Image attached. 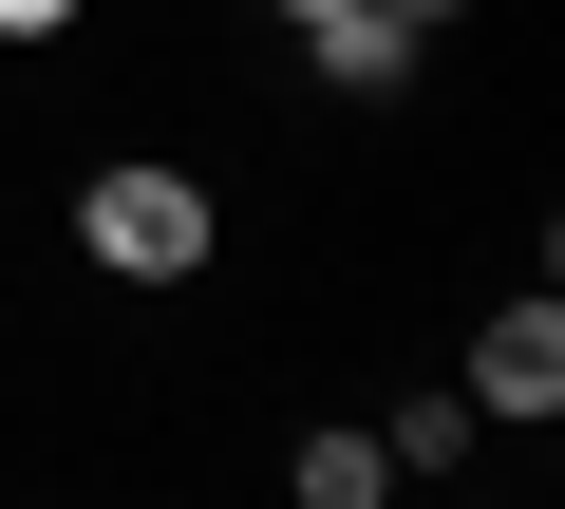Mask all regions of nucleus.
<instances>
[{
	"label": "nucleus",
	"mask_w": 565,
	"mask_h": 509,
	"mask_svg": "<svg viewBox=\"0 0 565 509\" xmlns=\"http://www.w3.org/2000/svg\"><path fill=\"white\" fill-rule=\"evenodd\" d=\"M76 245H95L114 284H189V265H207V189H189V170H95V189H76Z\"/></svg>",
	"instance_id": "1"
},
{
	"label": "nucleus",
	"mask_w": 565,
	"mask_h": 509,
	"mask_svg": "<svg viewBox=\"0 0 565 509\" xmlns=\"http://www.w3.org/2000/svg\"><path fill=\"white\" fill-rule=\"evenodd\" d=\"M471 415H565V303H490V340H471Z\"/></svg>",
	"instance_id": "2"
},
{
	"label": "nucleus",
	"mask_w": 565,
	"mask_h": 509,
	"mask_svg": "<svg viewBox=\"0 0 565 509\" xmlns=\"http://www.w3.org/2000/svg\"><path fill=\"white\" fill-rule=\"evenodd\" d=\"M302 57H321L340 95H396V76H415V20H396V0H321V20H302Z\"/></svg>",
	"instance_id": "3"
},
{
	"label": "nucleus",
	"mask_w": 565,
	"mask_h": 509,
	"mask_svg": "<svg viewBox=\"0 0 565 509\" xmlns=\"http://www.w3.org/2000/svg\"><path fill=\"white\" fill-rule=\"evenodd\" d=\"M377 490H396L377 434H302V509H377Z\"/></svg>",
	"instance_id": "4"
},
{
	"label": "nucleus",
	"mask_w": 565,
	"mask_h": 509,
	"mask_svg": "<svg viewBox=\"0 0 565 509\" xmlns=\"http://www.w3.org/2000/svg\"><path fill=\"white\" fill-rule=\"evenodd\" d=\"M377 453H396V471H452V453H471V396H415V415H396Z\"/></svg>",
	"instance_id": "5"
},
{
	"label": "nucleus",
	"mask_w": 565,
	"mask_h": 509,
	"mask_svg": "<svg viewBox=\"0 0 565 509\" xmlns=\"http://www.w3.org/2000/svg\"><path fill=\"white\" fill-rule=\"evenodd\" d=\"M57 20H76V0H0V39H57Z\"/></svg>",
	"instance_id": "6"
},
{
	"label": "nucleus",
	"mask_w": 565,
	"mask_h": 509,
	"mask_svg": "<svg viewBox=\"0 0 565 509\" xmlns=\"http://www.w3.org/2000/svg\"><path fill=\"white\" fill-rule=\"evenodd\" d=\"M396 20H452V0H396Z\"/></svg>",
	"instance_id": "7"
},
{
	"label": "nucleus",
	"mask_w": 565,
	"mask_h": 509,
	"mask_svg": "<svg viewBox=\"0 0 565 509\" xmlns=\"http://www.w3.org/2000/svg\"><path fill=\"white\" fill-rule=\"evenodd\" d=\"M282 20H321V0H282Z\"/></svg>",
	"instance_id": "8"
}]
</instances>
